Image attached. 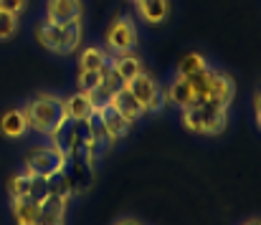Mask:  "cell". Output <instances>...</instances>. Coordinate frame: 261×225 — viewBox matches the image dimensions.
<instances>
[{"mask_svg":"<svg viewBox=\"0 0 261 225\" xmlns=\"http://www.w3.org/2000/svg\"><path fill=\"white\" fill-rule=\"evenodd\" d=\"M205 69H211L208 59H205L203 53H198V51H190V53L180 56V61H177V66H175V74L193 76V74H198V71H205Z\"/></svg>","mask_w":261,"mask_h":225,"instance_id":"18","label":"cell"},{"mask_svg":"<svg viewBox=\"0 0 261 225\" xmlns=\"http://www.w3.org/2000/svg\"><path fill=\"white\" fill-rule=\"evenodd\" d=\"M129 91H132V96L140 101V106L145 109V114H160L163 109H165V89L160 86V81L155 78V76L150 74H137L132 81H127L124 83Z\"/></svg>","mask_w":261,"mask_h":225,"instance_id":"6","label":"cell"},{"mask_svg":"<svg viewBox=\"0 0 261 225\" xmlns=\"http://www.w3.org/2000/svg\"><path fill=\"white\" fill-rule=\"evenodd\" d=\"M109 104L129 122V124H137L142 117H145V109L140 106V101L132 96V91L127 89V86H122V89H117L114 94H112V99H109Z\"/></svg>","mask_w":261,"mask_h":225,"instance_id":"11","label":"cell"},{"mask_svg":"<svg viewBox=\"0 0 261 225\" xmlns=\"http://www.w3.org/2000/svg\"><path fill=\"white\" fill-rule=\"evenodd\" d=\"M31 180H33V175H28V172H15L10 180H8V195L10 198H25L28 195V190H31Z\"/></svg>","mask_w":261,"mask_h":225,"instance_id":"20","label":"cell"},{"mask_svg":"<svg viewBox=\"0 0 261 225\" xmlns=\"http://www.w3.org/2000/svg\"><path fill=\"white\" fill-rule=\"evenodd\" d=\"M254 119H256V124L261 122V104H259V91L254 94Z\"/></svg>","mask_w":261,"mask_h":225,"instance_id":"25","label":"cell"},{"mask_svg":"<svg viewBox=\"0 0 261 225\" xmlns=\"http://www.w3.org/2000/svg\"><path fill=\"white\" fill-rule=\"evenodd\" d=\"M129 3H137V0H129Z\"/></svg>","mask_w":261,"mask_h":225,"instance_id":"28","label":"cell"},{"mask_svg":"<svg viewBox=\"0 0 261 225\" xmlns=\"http://www.w3.org/2000/svg\"><path fill=\"white\" fill-rule=\"evenodd\" d=\"M66 152L56 147L54 142L46 145H33L28 147L25 157H23V172L33 175V177H43V180H54L56 175L64 172L66 167Z\"/></svg>","mask_w":261,"mask_h":225,"instance_id":"4","label":"cell"},{"mask_svg":"<svg viewBox=\"0 0 261 225\" xmlns=\"http://www.w3.org/2000/svg\"><path fill=\"white\" fill-rule=\"evenodd\" d=\"M18 33V15L0 10V41H10Z\"/></svg>","mask_w":261,"mask_h":225,"instance_id":"22","label":"cell"},{"mask_svg":"<svg viewBox=\"0 0 261 225\" xmlns=\"http://www.w3.org/2000/svg\"><path fill=\"white\" fill-rule=\"evenodd\" d=\"M64 109H66V117L71 122H87L94 114V104L84 91H74L71 96H64Z\"/></svg>","mask_w":261,"mask_h":225,"instance_id":"16","label":"cell"},{"mask_svg":"<svg viewBox=\"0 0 261 225\" xmlns=\"http://www.w3.org/2000/svg\"><path fill=\"white\" fill-rule=\"evenodd\" d=\"M180 122L190 134L218 137L228 127V109L216 106L211 101H195V104L180 109Z\"/></svg>","mask_w":261,"mask_h":225,"instance_id":"3","label":"cell"},{"mask_svg":"<svg viewBox=\"0 0 261 225\" xmlns=\"http://www.w3.org/2000/svg\"><path fill=\"white\" fill-rule=\"evenodd\" d=\"M107 53L99 48V46H87L82 53H79V69L82 71H99L104 64H107Z\"/></svg>","mask_w":261,"mask_h":225,"instance_id":"19","label":"cell"},{"mask_svg":"<svg viewBox=\"0 0 261 225\" xmlns=\"http://www.w3.org/2000/svg\"><path fill=\"white\" fill-rule=\"evenodd\" d=\"M244 225H259V220H249V223H244Z\"/></svg>","mask_w":261,"mask_h":225,"instance_id":"27","label":"cell"},{"mask_svg":"<svg viewBox=\"0 0 261 225\" xmlns=\"http://www.w3.org/2000/svg\"><path fill=\"white\" fill-rule=\"evenodd\" d=\"M137 41H140L137 23H135V18L127 15V13H119V15L109 23V28H107V33H104V46H107L109 53H114V56H119V53H132V51L137 48Z\"/></svg>","mask_w":261,"mask_h":225,"instance_id":"5","label":"cell"},{"mask_svg":"<svg viewBox=\"0 0 261 225\" xmlns=\"http://www.w3.org/2000/svg\"><path fill=\"white\" fill-rule=\"evenodd\" d=\"M25 8H28V0H0V10H5L10 15H18V18L25 13Z\"/></svg>","mask_w":261,"mask_h":225,"instance_id":"24","label":"cell"},{"mask_svg":"<svg viewBox=\"0 0 261 225\" xmlns=\"http://www.w3.org/2000/svg\"><path fill=\"white\" fill-rule=\"evenodd\" d=\"M137 15L147 25H160L170 15V0H137Z\"/></svg>","mask_w":261,"mask_h":225,"instance_id":"15","label":"cell"},{"mask_svg":"<svg viewBox=\"0 0 261 225\" xmlns=\"http://www.w3.org/2000/svg\"><path fill=\"white\" fill-rule=\"evenodd\" d=\"M36 41L41 48H46L54 56H71L82 48L84 41V23L82 18L71 20V23H48V20H38L36 28Z\"/></svg>","mask_w":261,"mask_h":225,"instance_id":"2","label":"cell"},{"mask_svg":"<svg viewBox=\"0 0 261 225\" xmlns=\"http://www.w3.org/2000/svg\"><path fill=\"white\" fill-rule=\"evenodd\" d=\"M233 99H236V81H233V76L221 71V69H213L211 89H208V94H205L203 101H211V104H216V106L228 109V106L233 104Z\"/></svg>","mask_w":261,"mask_h":225,"instance_id":"7","label":"cell"},{"mask_svg":"<svg viewBox=\"0 0 261 225\" xmlns=\"http://www.w3.org/2000/svg\"><path fill=\"white\" fill-rule=\"evenodd\" d=\"M96 114H99V119H101V127H104V132L112 137V142H119V139H124L127 134H129V129L135 127V124H129L112 104H104V106H99V109H94Z\"/></svg>","mask_w":261,"mask_h":225,"instance_id":"9","label":"cell"},{"mask_svg":"<svg viewBox=\"0 0 261 225\" xmlns=\"http://www.w3.org/2000/svg\"><path fill=\"white\" fill-rule=\"evenodd\" d=\"M109 64H112L114 74L119 76V81H122V83L132 81V78H135L137 74H142V71H145L142 61H140L135 53H119V56H109Z\"/></svg>","mask_w":261,"mask_h":225,"instance_id":"17","label":"cell"},{"mask_svg":"<svg viewBox=\"0 0 261 225\" xmlns=\"http://www.w3.org/2000/svg\"><path fill=\"white\" fill-rule=\"evenodd\" d=\"M38 210L41 203H36L33 198H10V215L15 225H36L38 220Z\"/></svg>","mask_w":261,"mask_h":225,"instance_id":"14","label":"cell"},{"mask_svg":"<svg viewBox=\"0 0 261 225\" xmlns=\"http://www.w3.org/2000/svg\"><path fill=\"white\" fill-rule=\"evenodd\" d=\"M66 213H69V198L51 192L46 200H41L36 225H66Z\"/></svg>","mask_w":261,"mask_h":225,"instance_id":"8","label":"cell"},{"mask_svg":"<svg viewBox=\"0 0 261 225\" xmlns=\"http://www.w3.org/2000/svg\"><path fill=\"white\" fill-rule=\"evenodd\" d=\"M101 83V69L99 71H82L79 69V74H76V91H84V94H89V91H94L96 86Z\"/></svg>","mask_w":261,"mask_h":225,"instance_id":"21","label":"cell"},{"mask_svg":"<svg viewBox=\"0 0 261 225\" xmlns=\"http://www.w3.org/2000/svg\"><path fill=\"white\" fill-rule=\"evenodd\" d=\"M23 114L28 122V129L41 134V137H51L69 117L64 109V96L56 91H38L33 94L25 104H23Z\"/></svg>","mask_w":261,"mask_h":225,"instance_id":"1","label":"cell"},{"mask_svg":"<svg viewBox=\"0 0 261 225\" xmlns=\"http://www.w3.org/2000/svg\"><path fill=\"white\" fill-rule=\"evenodd\" d=\"M84 15L82 0H46V18L48 23H71Z\"/></svg>","mask_w":261,"mask_h":225,"instance_id":"10","label":"cell"},{"mask_svg":"<svg viewBox=\"0 0 261 225\" xmlns=\"http://www.w3.org/2000/svg\"><path fill=\"white\" fill-rule=\"evenodd\" d=\"M28 132H31V129H28V122H25L23 109L13 106V109H8V111L0 117V134H3V137H8V139H23Z\"/></svg>","mask_w":261,"mask_h":225,"instance_id":"13","label":"cell"},{"mask_svg":"<svg viewBox=\"0 0 261 225\" xmlns=\"http://www.w3.org/2000/svg\"><path fill=\"white\" fill-rule=\"evenodd\" d=\"M114 225H145V223H140L137 218H119Z\"/></svg>","mask_w":261,"mask_h":225,"instance_id":"26","label":"cell"},{"mask_svg":"<svg viewBox=\"0 0 261 225\" xmlns=\"http://www.w3.org/2000/svg\"><path fill=\"white\" fill-rule=\"evenodd\" d=\"M165 101L170 106H175V109H185V106L195 104V94H193V89H190L185 76L173 74V78L165 86Z\"/></svg>","mask_w":261,"mask_h":225,"instance_id":"12","label":"cell"},{"mask_svg":"<svg viewBox=\"0 0 261 225\" xmlns=\"http://www.w3.org/2000/svg\"><path fill=\"white\" fill-rule=\"evenodd\" d=\"M48 195H51V185H48V180H43V177H33V180H31L28 198H33L36 203H41V200H46Z\"/></svg>","mask_w":261,"mask_h":225,"instance_id":"23","label":"cell"}]
</instances>
